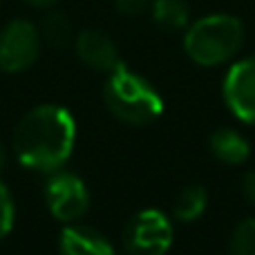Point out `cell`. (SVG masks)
<instances>
[{
	"label": "cell",
	"mask_w": 255,
	"mask_h": 255,
	"mask_svg": "<svg viewBox=\"0 0 255 255\" xmlns=\"http://www.w3.org/2000/svg\"><path fill=\"white\" fill-rule=\"evenodd\" d=\"M222 94L229 110L240 121L255 126V56L235 63L226 72Z\"/></svg>",
	"instance_id": "obj_7"
},
{
	"label": "cell",
	"mask_w": 255,
	"mask_h": 255,
	"mask_svg": "<svg viewBox=\"0 0 255 255\" xmlns=\"http://www.w3.org/2000/svg\"><path fill=\"white\" fill-rule=\"evenodd\" d=\"M208 145H211L213 157L220 159L226 166H242L251 157V143L240 132L231 130V128L213 132Z\"/></svg>",
	"instance_id": "obj_10"
},
{
	"label": "cell",
	"mask_w": 255,
	"mask_h": 255,
	"mask_svg": "<svg viewBox=\"0 0 255 255\" xmlns=\"http://www.w3.org/2000/svg\"><path fill=\"white\" fill-rule=\"evenodd\" d=\"M229 255H255V217L235 226L229 240Z\"/></svg>",
	"instance_id": "obj_14"
},
{
	"label": "cell",
	"mask_w": 255,
	"mask_h": 255,
	"mask_svg": "<svg viewBox=\"0 0 255 255\" xmlns=\"http://www.w3.org/2000/svg\"><path fill=\"white\" fill-rule=\"evenodd\" d=\"M172 244V224L161 211L145 208L132 215L124 229L128 255H166Z\"/></svg>",
	"instance_id": "obj_4"
},
{
	"label": "cell",
	"mask_w": 255,
	"mask_h": 255,
	"mask_svg": "<svg viewBox=\"0 0 255 255\" xmlns=\"http://www.w3.org/2000/svg\"><path fill=\"white\" fill-rule=\"evenodd\" d=\"M242 190H244V197L249 199V204L255 206V170L247 172L242 179Z\"/></svg>",
	"instance_id": "obj_17"
},
{
	"label": "cell",
	"mask_w": 255,
	"mask_h": 255,
	"mask_svg": "<svg viewBox=\"0 0 255 255\" xmlns=\"http://www.w3.org/2000/svg\"><path fill=\"white\" fill-rule=\"evenodd\" d=\"M0 2H2V0H0Z\"/></svg>",
	"instance_id": "obj_20"
},
{
	"label": "cell",
	"mask_w": 255,
	"mask_h": 255,
	"mask_svg": "<svg viewBox=\"0 0 255 255\" xmlns=\"http://www.w3.org/2000/svg\"><path fill=\"white\" fill-rule=\"evenodd\" d=\"M154 0H115V7L124 16H141V13L150 11Z\"/></svg>",
	"instance_id": "obj_16"
},
{
	"label": "cell",
	"mask_w": 255,
	"mask_h": 255,
	"mask_svg": "<svg viewBox=\"0 0 255 255\" xmlns=\"http://www.w3.org/2000/svg\"><path fill=\"white\" fill-rule=\"evenodd\" d=\"M108 74L110 76L103 85V101L119 121L130 126H145L152 124L163 112L161 94L145 76L128 70L124 63H119Z\"/></svg>",
	"instance_id": "obj_2"
},
{
	"label": "cell",
	"mask_w": 255,
	"mask_h": 255,
	"mask_svg": "<svg viewBox=\"0 0 255 255\" xmlns=\"http://www.w3.org/2000/svg\"><path fill=\"white\" fill-rule=\"evenodd\" d=\"M29 7H36V9H49L58 2V0H25Z\"/></svg>",
	"instance_id": "obj_18"
},
{
	"label": "cell",
	"mask_w": 255,
	"mask_h": 255,
	"mask_svg": "<svg viewBox=\"0 0 255 255\" xmlns=\"http://www.w3.org/2000/svg\"><path fill=\"white\" fill-rule=\"evenodd\" d=\"M45 202H47L49 213L58 222L70 224V222L81 220L88 213L90 193L81 177L56 170L45 186Z\"/></svg>",
	"instance_id": "obj_6"
},
{
	"label": "cell",
	"mask_w": 255,
	"mask_h": 255,
	"mask_svg": "<svg viewBox=\"0 0 255 255\" xmlns=\"http://www.w3.org/2000/svg\"><path fill=\"white\" fill-rule=\"evenodd\" d=\"M244 25L231 13H211L186 27L184 49L197 65L213 67L226 63L242 49Z\"/></svg>",
	"instance_id": "obj_3"
},
{
	"label": "cell",
	"mask_w": 255,
	"mask_h": 255,
	"mask_svg": "<svg viewBox=\"0 0 255 255\" xmlns=\"http://www.w3.org/2000/svg\"><path fill=\"white\" fill-rule=\"evenodd\" d=\"M150 13L163 29H184L190 22V9L186 0H154Z\"/></svg>",
	"instance_id": "obj_11"
},
{
	"label": "cell",
	"mask_w": 255,
	"mask_h": 255,
	"mask_svg": "<svg viewBox=\"0 0 255 255\" xmlns=\"http://www.w3.org/2000/svg\"><path fill=\"white\" fill-rule=\"evenodd\" d=\"M40 29L27 18H13L0 29V70L7 74L25 72L38 61Z\"/></svg>",
	"instance_id": "obj_5"
},
{
	"label": "cell",
	"mask_w": 255,
	"mask_h": 255,
	"mask_svg": "<svg viewBox=\"0 0 255 255\" xmlns=\"http://www.w3.org/2000/svg\"><path fill=\"white\" fill-rule=\"evenodd\" d=\"M74 47L81 63L97 72H112L121 63L115 40L101 29L79 31V36L74 40Z\"/></svg>",
	"instance_id": "obj_8"
},
{
	"label": "cell",
	"mask_w": 255,
	"mask_h": 255,
	"mask_svg": "<svg viewBox=\"0 0 255 255\" xmlns=\"http://www.w3.org/2000/svg\"><path fill=\"white\" fill-rule=\"evenodd\" d=\"M13 226V199L9 195L7 186L0 181V240L9 235Z\"/></svg>",
	"instance_id": "obj_15"
},
{
	"label": "cell",
	"mask_w": 255,
	"mask_h": 255,
	"mask_svg": "<svg viewBox=\"0 0 255 255\" xmlns=\"http://www.w3.org/2000/svg\"><path fill=\"white\" fill-rule=\"evenodd\" d=\"M40 36L47 40L52 47H65L72 40V22L63 11H47L40 22Z\"/></svg>",
	"instance_id": "obj_13"
},
{
	"label": "cell",
	"mask_w": 255,
	"mask_h": 255,
	"mask_svg": "<svg viewBox=\"0 0 255 255\" xmlns=\"http://www.w3.org/2000/svg\"><path fill=\"white\" fill-rule=\"evenodd\" d=\"M63 255H115L112 244L99 231L88 226H65L61 231Z\"/></svg>",
	"instance_id": "obj_9"
},
{
	"label": "cell",
	"mask_w": 255,
	"mask_h": 255,
	"mask_svg": "<svg viewBox=\"0 0 255 255\" xmlns=\"http://www.w3.org/2000/svg\"><path fill=\"white\" fill-rule=\"evenodd\" d=\"M4 161H7V154H4V148H2V143H0V172H2V168H4Z\"/></svg>",
	"instance_id": "obj_19"
},
{
	"label": "cell",
	"mask_w": 255,
	"mask_h": 255,
	"mask_svg": "<svg viewBox=\"0 0 255 255\" xmlns=\"http://www.w3.org/2000/svg\"><path fill=\"white\" fill-rule=\"evenodd\" d=\"M76 143V124L70 110L45 103L29 110L13 128L11 145L18 161L31 170L56 172L65 166Z\"/></svg>",
	"instance_id": "obj_1"
},
{
	"label": "cell",
	"mask_w": 255,
	"mask_h": 255,
	"mask_svg": "<svg viewBox=\"0 0 255 255\" xmlns=\"http://www.w3.org/2000/svg\"><path fill=\"white\" fill-rule=\"evenodd\" d=\"M208 204V195L204 190V186H188L184 188L175 199L172 213L179 222H195L197 217L204 215Z\"/></svg>",
	"instance_id": "obj_12"
}]
</instances>
